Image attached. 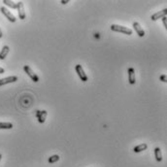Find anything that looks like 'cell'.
<instances>
[{
    "label": "cell",
    "instance_id": "cell-9",
    "mask_svg": "<svg viewBox=\"0 0 167 167\" xmlns=\"http://www.w3.org/2000/svg\"><path fill=\"white\" fill-rule=\"evenodd\" d=\"M128 82L130 85H134L136 80H135V71L133 67L128 68Z\"/></svg>",
    "mask_w": 167,
    "mask_h": 167
},
{
    "label": "cell",
    "instance_id": "cell-10",
    "mask_svg": "<svg viewBox=\"0 0 167 167\" xmlns=\"http://www.w3.org/2000/svg\"><path fill=\"white\" fill-rule=\"evenodd\" d=\"M46 117H47V111H38L37 113V118H38V121H39L40 123H45V120H46Z\"/></svg>",
    "mask_w": 167,
    "mask_h": 167
},
{
    "label": "cell",
    "instance_id": "cell-5",
    "mask_svg": "<svg viewBox=\"0 0 167 167\" xmlns=\"http://www.w3.org/2000/svg\"><path fill=\"white\" fill-rule=\"evenodd\" d=\"M17 9H18V13H19V18L20 20H24L25 19V11H24V5H23V2L20 1L17 3Z\"/></svg>",
    "mask_w": 167,
    "mask_h": 167
},
{
    "label": "cell",
    "instance_id": "cell-22",
    "mask_svg": "<svg viewBox=\"0 0 167 167\" xmlns=\"http://www.w3.org/2000/svg\"><path fill=\"white\" fill-rule=\"evenodd\" d=\"M1 158H2V155L0 154V161H1Z\"/></svg>",
    "mask_w": 167,
    "mask_h": 167
},
{
    "label": "cell",
    "instance_id": "cell-19",
    "mask_svg": "<svg viewBox=\"0 0 167 167\" xmlns=\"http://www.w3.org/2000/svg\"><path fill=\"white\" fill-rule=\"evenodd\" d=\"M4 72H5L4 69H3L2 67H0V74H4Z\"/></svg>",
    "mask_w": 167,
    "mask_h": 167
},
{
    "label": "cell",
    "instance_id": "cell-20",
    "mask_svg": "<svg viewBox=\"0 0 167 167\" xmlns=\"http://www.w3.org/2000/svg\"><path fill=\"white\" fill-rule=\"evenodd\" d=\"M68 2H69L68 0H65V1H64V0H62V1H61V3H62V4H67Z\"/></svg>",
    "mask_w": 167,
    "mask_h": 167
},
{
    "label": "cell",
    "instance_id": "cell-8",
    "mask_svg": "<svg viewBox=\"0 0 167 167\" xmlns=\"http://www.w3.org/2000/svg\"><path fill=\"white\" fill-rule=\"evenodd\" d=\"M132 25H133V28H134V30H135V32L138 34L139 37H144V36H145V31H144V29L142 28V26H141L140 24H139L137 22H134Z\"/></svg>",
    "mask_w": 167,
    "mask_h": 167
},
{
    "label": "cell",
    "instance_id": "cell-2",
    "mask_svg": "<svg viewBox=\"0 0 167 167\" xmlns=\"http://www.w3.org/2000/svg\"><path fill=\"white\" fill-rule=\"evenodd\" d=\"M23 70H24V72H25L27 75L29 76V78L32 80V81H34L35 83L39 82V77H38L35 73L33 72V70L29 67L28 65H24L23 66Z\"/></svg>",
    "mask_w": 167,
    "mask_h": 167
},
{
    "label": "cell",
    "instance_id": "cell-12",
    "mask_svg": "<svg viewBox=\"0 0 167 167\" xmlns=\"http://www.w3.org/2000/svg\"><path fill=\"white\" fill-rule=\"evenodd\" d=\"M147 148H148V145L143 143V144H140V145L136 146V147H134L133 151H134V152H141L145 151V150H147Z\"/></svg>",
    "mask_w": 167,
    "mask_h": 167
},
{
    "label": "cell",
    "instance_id": "cell-6",
    "mask_svg": "<svg viewBox=\"0 0 167 167\" xmlns=\"http://www.w3.org/2000/svg\"><path fill=\"white\" fill-rule=\"evenodd\" d=\"M17 81H18V77L17 76H10V77H7L4 79H0V86L7 85V84L15 83Z\"/></svg>",
    "mask_w": 167,
    "mask_h": 167
},
{
    "label": "cell",
    "instance_id": "cell-3",
    "mask_svg": "<svg viewBox=\"0 0 167 167\" xmlns=\"http://www.w3.org/2000/svg\"><path fill=\"white\" fill-rule=\"evenodd\" d=\"M75 70H76V72H77L79 78L81 79V81H83V82H86V81H88L89 78H88V76H86V73H85V71H84L82 65L77 64V65L75 66Z\"/></svg>",
    "mask_w": 167,
    "mask_h": 167
},
{
    "label": "cell",
    "instance_id": "cell-14",
    "mask_svg": "<svg viewBox=\"0 0 167 167\" xmlns=\"http://www.w3.org/2000/svg\"><path fill=\"white\" fill-rule=\"evenodd\" d=\"M13 123H0V129H12Z\"/></svg>",
    "mask_w": 167,
    "mask_h": 167
},
{
    "label": "cell",
    "instance_id": "cell-21",
    "mask_svg": "<svg viewBox=\"0 0 167 167\" xmlns=\"http://www.w3.org/2000/svg\"><path fill=\"white\" fill-rule=\"evenodd\" d=\"M2 36H3V33H2V30H1V28H0V38H2Z\"/></svg>",
    "mask_w": 167,
    "mask_h": 167
},
{
    "label": "cell",
    "instance_id": "cell-18",
    "mask_svg": "<svg viewBox=\"0 0 167 167\" xmlns=\"http://www.w3.org/2000/svg\"><path fill=\"white\" fill-rule=\"evenodd\" d=\"M160 80H161L162 82L165 83V82H166V75H161V76H160Z\"/></svg>",
    "mask_w": 167,
    "mask_h": 167
},
{
    "label": "cell",
    "instance_id": "cell-13",
    "mask_svg": "<svg viewBox=\"0 0 167 167\" xmlns=\"http://www.w3.org/2000/svg\"><path fill=\"white\" fill-rule=\"evenodd\" d=\"M155 159L158 162H160L162 160V155H161V151L159 148H155Z\"/></svg>",
    "mask_w": 167,
    "mask_h": 167
},
{
    "label": "cell",
    "instance_id": "cell-11",
    "mask_svg": "<svg viewBox=\"0 0 167 167\" xmlns=\"http://www.w3.org/2000/svg\"><path fill=\"white\" fill-rule=\"evenodd\" d=\"M9 52H10V48L8 46H4V47H3L1 52H0V60H4V58L7 57V54H9Z\"/></svg>",
    "mask_w": 167,
    "mask_h": 167
},
{
    "label": "cell",
    "instance_id": "cell-17",
    "mask_svg": "<svg viewBox=\"0 0 167 167\" xmlns=\"http://www.w3.org/2000/svg\"><path fill=\"white\" fill-rule=\"evenodd\" d=\"M162 22H163V25H164V27L166 28L167 27V20H166V17H164V18H162Z\"/></svg>",
    "mask_w": 167,
    "mask_h": 167
},
{
    "label": "cell",
    "instance_id": "cell-4",
    "mask_svg": "<svg viewBox=\"0 0 167 167\" xmlns=\"http://www.w3.org/2000/svg\"><path fill=\"white\" fill-rule=\"evenodd\" d=\"M0 11H1V13L3 14V15H4L6 18L8 19L9 22H11V23H16V20H17L16 17L14 16L13 14L10 12L7 8H5V7H1V8H0Z\"/></svg>",
    "mask_w": 167,
    "mask_h": 167
},
{
    "label": "cell",
    "instance_id": "cell-1",
    "mask_svg": "<svg viewBox=\"0 0 167 167\" xmlns=\"http://www.w3.org/2000/svg\"><path fill=\"white\" fill-rule=\"evenodd\" d=\"M111 30L115 31V32H121L123 34H127V35H131L132 34V29L128 28L126 26L119 25V24H112V25H111Z\"/></svg>",
    "mask_w": 167,
    "mask_h": 167
},
{
    "label": "cell",
    "instance_id": "cell-15",
    "mask_svg": "<svg viewBox=\"0 0 167 167\" xmlns=\"http://www.w3.org/2000/svg\"><path fill=\"white\" fill-rule=\"evenodd\" d=\"M3 3L6 5L10 7V8L12 9H17V3L14 2V1H10V0H3Z\"/></svg>",
    "mask_w": 167,
    "mask_h": 167
},
{
    "label": "cell",
    "instance_id": "cell-16",
    "mask_svg": "<svg viewBox=\"0 0 167 167\" xmlns=\"http://www.w3.org/2000/svg\"><path fill=\"white\" fill-rule=\"evenodd\" d=\"M58 160H60V156H58L57 155H52V156H50V158L48 159V161L50 163H54V162H57Z\"/></svg>",
    "mask_w": 167,
    "mask_h": 167
},
{
    "label": "cell",
    "instance_id": "cell-7",
    "mask_svg": "<svg viewBox=\"0 0 167 167\" xmlns=\"http://www.w3.org/2000/svg\"><path fill=\"white\" fill-rule=\"evenodd\" d=\"M166 14H167V9L164 8L163 10H161V11H159L158 13H155L154 15H152L151 20H158L159 19H162V18H164V17H166Z\"/></svg>",
    "mask_w": 167,
    "mask_h": 167
}]
</instances>
